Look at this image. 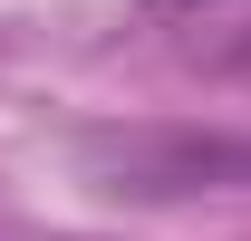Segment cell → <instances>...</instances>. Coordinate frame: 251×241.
<instances>
[{
	"label": "cell",
	"instance_id": "cell-2",
	"mask_svg": "<svg viewBox=\"0 0 251 241\" xmlns=\"http://www.w3.org/2000/svg\"><path fill=\"white\" fill-rule=\"evenodd\" d=\"M155 20L174 29V48L203 77L251 87V0H155Z\"/></svg>",
	"mask_w": 251,
	"mask_h": 241
},
{
	"label": "cell",
	"instance_id": "cell-1",
	"mask_svg": "<svg viewBox=\"0 0 251 241\" xmlns=\"http://www.w3.org/2000/svg\"><path fill=\"white\" fill-rule=\"evenodd\" d=\"M87 174L116 203H184V193H242L251 183V135L222 125H97Z\"/></svg>",
	"mask_w": 251,
	"mask_h": 241
}]
</instances>
